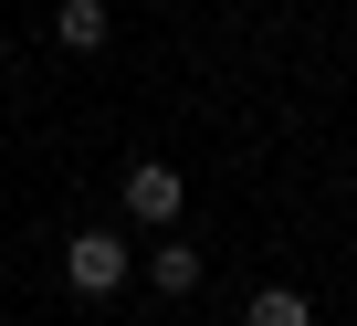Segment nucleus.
<instances>
[{"mask_svg": "<svg viewBox=\"0 0 357 326\" xmlns=\"http://www.w3.org/2000/svg\"><path fill=\"white\" fill-rule=\"evenodd\" d=\"M0 74H11V43H0Z\"/></svg>", "mask_w": 357, "mask_h": 326, "instance_id": "nucleus-6", "label": "nucleus"}, {"mask_svg": "<svg viewBox=\"0 0 357 326\" xmlns=\"http://www.w3.org/2000/svg\"><path fill=\"white\" fill-rule=\"evenodd\" d=\"M116 200H126V221H137V232H178V200H190V179L158 169V158H137V169L116 179Z\"/></svg>", "mask_w": 357, "mask_h": 326, "instance_id": "nucleus-2", "label": "nucleus"}, {"mask_svg": "<svg viewBox=\"0 0 357 326\" xmlns=\"http://www.w3.org/2000/svg\"><path fill=\"white\" fill-rule=\"evenodd\" d=\"M242 326H315V305H305V284H263L242 305Z\"/></svg>", "mask_w": 357, "mask_h": 326, "instance_id": "nucleus-5", "label": "nucleus"}, {"mask_svg": "<svg viewBox=\"0 0 357 326\" xmlns=\"http://www.w3.org/2000/svg\"><path fill=\"white\" fill-rule=\"evenodd\" d=\"M105 32H116L105 0H53V43H63V53H105Z\"/></svg>", "mask_w": 357, "mask_h": 326, "instance_id": "nucleus-4", "label": "nucleus"}, {"mask_svg": "<svg viewBox=\"0 0 357 326\" xmlns=\"http://www.w3.org/2000/svg\"><path fill=\"white\" fill-rule=\"evenodd\" d=\"M126 274H137V242H126V232H105V221H95V232H74V242H63V284H74L84 305H105Z\"/></svg>", "mask_w": 357, "mask_h": 326, "instance_id": "nucleus-1", "label": "nucleus"}, {"mask_svg": "<svg viewBox=\"0 0 357 326\" xmlns=\"http://www.w3.org/2000/svg\"><path fill=\"white\" fill-rule=\"evenodd\" d=\"M200 274H211V263H200L190 232H158V242H147V284H158L168 305H178V295H200Z\"/></svg>", "mask_w": 357, "mask_h": 326, "instance_id": "nucleus-3", "label": "nucleus"}]
</instances>
